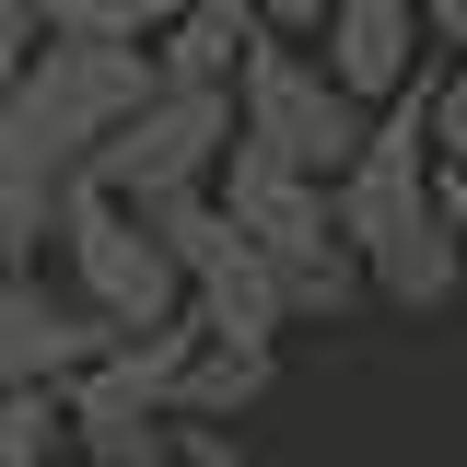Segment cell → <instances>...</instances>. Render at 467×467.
<instances>
[{"label": "cell", "mask_w": 467, "mask_h": 467, "mask_svg": "<svg viewBox=\"0 0 467 467\" xmlns=\"http://www.w3.org/2000/svg\"><path fill=\"white\" fill-rule=\"evenodd\" d=\"M47 36H106V47H152L175 24V0H36Z\"/></svg>", "instance_id": "12"}, {"label": "cell", "mask_w": 467, "mask_h": 467, "mask_svg": "<svg viewBox=\"0 0 467 467\" xmlns=\"http://www.w3.org/2000/svg\"><path fill=\"white\" fill-rule=\"evenodd\" d=\"M58 444H70L58 386H12V398H0V467H58Z\"/></svg>", "instance_id": "13"}, {"label": "cell", "mask_w": 467, "mask_h": 467, "mask_svg": "<svg viewBox=\"0 0 467 467\" xmlns=\"http://www.w3.org/2000/svg\"><path fill=\"white\" fill-rule=\"evenodd\" d=\"M234 140H257L269 164L327 175V187H339V175L362 164V140H374V106L339 94V82H327V58L304 47V36H257L245 82H234Z\"/></svg>", "instance_id": "3"}, {"label": "cell", "mask_w": 467, "mask_h": 467, "mask_svg": "<svg viewBox=\"0 0 467 467\" xmlns=\"http://www.w3.org/2000/svg\"><path fill=\"white\" fill-rule=\"evenodd\" d=\"M432 199H444V223H456V245H467V164H432Z\"/></svg>", "instance_id": "18"}, {"label": "cell", "mask_w": 467, "mask_h": 467, "mask_svg": "<svg viewBox=\"0 0 467 467\" xmlns=\"http://www.w3.org/2000/svg\"><path fill=\"white\" fill-rule=\"evenodd\" d=\"M257 12H269V36H316L327 24V0H257Z\"/></svg>", "instance_id": "17"}, {"label": "cell", "mask_w": 467, "mask_h": 467, "mask_svg": "<svg viewBox=\"0 0 467 467\" xmlns=\"http://www.w3.org/2000/svg\"><path fill=\"white\" fill-rule=\"evenodd\" d=\"M223 152H234V94L152 82V106L94 152V187H106V199H175V187H211Z\"/></svg>", "instance_id": "5"}, {"label": "cell", "mask_w": 467, "mask_h": 467, "mask_svg": "<svg viewBox=\"0 0 467 467\" xmlns=\"http://www.w3.org/2000/svg\"><path fill=\"white\" fill-rule=\"evenodd\" d=\"M152 47H106V36H47L24 58V82L0 94V257H47L58 245V211L70 187L94 175L129 117L152 106Z\"/></svg>", "instance_id": "1"}, {"label": "cell", "mask_w": 467, "mask_h": 467, "mask_svg": "<svg viewBox=\"0 0 467 467\" xmlns=\"http://www.w3.org/2000/svg\"><path fill=\"white\" fill-rule=\"evenodd\" d=\"M47 47V24H36V0H0V94L24 82V58Z\"/></svg>", "instance_id": "16"}, {"label": "cell", "mask_w": 467, "mask_h": 467, "mask_svg": "<svg viewBox=\"0 0 467 467\" xmlns=\"http://www.w3.org/2000/svg\"><path fill=\"white\" fill-rule=\"evenodd\" d=\"M420 82H432V70H420ZM420 82H409L398 106H374L362 164L327 187L362 281L386 292V304H409V316H432V304L467 281V245H456V223H444V199H432V117H420Z\"/></svg>", "instance_id": "2"}, {"label": "cell", "mask_w": 467, "mask_h": 467, "mask_svg": "<svg viewBox=\"0 0 467 467\" xmlns=\"http://www.w3.org/2000/svg\"><path fill=\"white\" fill-rule=\"evenodd\" d=\"M106 350H117L106 316H82L47 269L0 257V398H12V386H70V374L106 362Z\"/></svg>", "instance_id": "6"}, {"label": "cell", "mask_w": 467, "mask_h": 467, "mask_svg": "<svg viewBox=\"0 0 467 467\" xmlns=\"http://www.w3.org/2000/svg\"><path fill=\"white\" fill-rule=\"evenodd\" d=\"M269 374H281L269 350H223V339H199V350L164 374V409H175V420H245V409L269 398Z\"/></svg>", "instance_id": "11"}, {"label": "cell", "mask_w": 467, "mask_h": 467, "mask_svg": "<svg viewBox=\"0 0 467 467\" xmlns=\"http://www.w3.org/2000/svg\"><path fill=\"white\" fill-rule=\"evenodd\" d=\"M420 0H327V24H316V58H327V82L362 94V106H398L409 82H420Z\"/></svg>", "instance_id": "9"}, {"label": "cell", "mask_w": 467, "mask_h": 467, "mask_svg": "<svg viewBox=\"0 0 467 467\" xmlns=\"http://www.w3.org/2000/svg\"><path fill=\"white\" fill-rule=\"evenodd\" d=\"M420 117H432V164H467V58L420 82Z\"/></svg>", "instance_id": "14"}, {"label": "cell", "mask_w": 467, "mask_h": 467, "mask_svg": "<svg viewBox=\"0 0 467 467\" xmlns=\"http://www.w3.org/2000/svg\"><path fill=\"white\" fill-rule=\"evenodd\" d=\"M187 316H199V339H223V350H281V327H292L281 269H269L257 234H234V211H223V234L187 257Z\"/></svg>", "instance_id": "7"}, {"label": "cell", "mask_w": 467, "mask_h": 467, "mask_svg": "<svg viewBox=\"0 0 467 467\" xmlns=\"http://www.w3.org/2000/svg\"><path fill=\"white\" fill-rule=\"evenodd\" d=\"M58 292H70L82 316H106L117 339H140V327L187 316V269L164 257V234L140 223L129 199H106L94 175H82L70 211H58Z\"/></svg>", "instance_id": "4"}, {"label": "cell", "mask_w": 467, "mask_h": 467, "mask_svg": "<svg viewBox=\"0 0 467 467\" xmlns=\"http://www.w3.org/2000/svg\"><path fill=\"white\" fill-rule=\"evenodd\" d=\"M58 409H70V444H82V467H175V409L129 374V362H82L70 386H58Z\"/></svg>", "instance_id": "8"}, {"label": "cell", "mask_w": 467, "mask_h": 467, "mask_svg": "<svg viewBox=\"0 0 467 467\" xmlns=\"http://www.w3.org/2000/svg\"><path fill=\"white\" fill-rule=\"evenodd\" d=\"M420 24H432V47H467V0H420Z\"/></svg>", "instance_id": "19"}, {"label": "cell", "mask_w": 467, "mask_h": 467, "mask_svg": "<svg viewBox=\"0 0 467 467\" xmlns=\"http://www.w3.org/2000/svg\"><path fill=\"white\" fill-rule=\"evenodd\" d=\"M175 467H257L234 444V420H175Z\"/></svg>", "instance_id": "15"}, {"label": "cell", "mask_w": 467, "mask_h": 467, "mask_svg": "<svg viewBox=\"0 0 467 467\" xmlns=\"http://www.w3.org/2000/svg\"><path fill=\"white\" fill-rule=\"evenodd\" d=\"M257 36H269L257 0H175V24L152 36V70L164 82H199V94H234L245 58H257Z\"/></svg>", "instance_id": "10"}]
</instances>
